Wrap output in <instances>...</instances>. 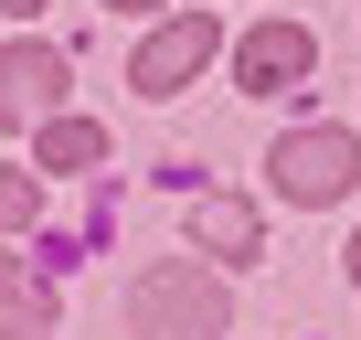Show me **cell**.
Returning <instances> with one entry per match:
<instances>
[{
  "mask_svg": "<svg viewBox=\"0 0 361 340\" xmlns=\"http://www.w3.org/2000/svg\"><path fill=\"white\" fill-rule=\"evenodd\" d=\"M106 11H159V0H106Z\"/></svg>",
  "mask_w": 361,
  "mask_h": 340,
  "instance_id": "obj_10",
  "label": "cell"
},
{
  "mask_svg": "<svg viewBox=\"0 0 361 340\" xmlns=\"http://www.w3.org/2000/svg\"><path fill=\"white\" fill-rule=\"evenodd\" d=\"M0 340H54V329H0Z\"/></svg>",
  "mask_w": 361,
  "mask_h": 340,
  "instance_id": "obj_11",
  "label": "cell"
},
{
  "mask_svg": "<svg viewBox=\"0 0 361 340\" xmlns=\"http://www.w3.org/2000/svg\"><path fill=\"white\" fill-rule=\"evenodd\" d=\"M64 107V54L54 43H0V128H43Z\"/></svg>",
  "mask_w": 361,
  "mask_h": 340,
  "instance_id": "obj_5",
  "label": "cell"
},
{
  "mask_svg": "<svg viewBox=\"0 0 361 340\" xmlns=\"http://www.w3.org/2000/svg\"><path fill=\"white\" fill-rule=\"evenodd\" d=\"M213 54H224V22H213V11H170V22H159V32L138 43L128 85H138V96H180V85H192V75H202Z\"/></svg>",
  "mask_w": 361,
  "mask_h": 340,
  "instance_id": "obj_3",
  "label": "cell"
},
{
  "mask_svg": "<svg viewBox=\"0 0 361 340\" xmlns=\"http://www.w3.org/2000/svg\"><path fill=\"white\" fill-rule=\"evenodd\" d=\"M0 329H54V287L11 255H0Z\"/></svg>",
  "mask_w": 361,
  "mask_h": 340,
  "instance_id": "obj_8",
  "label": "cell"
},
{
  "mask_svg": "<svg viewBox=\"0 0 361 340\" xmlns=\"http://www.w3.org/2000/svg\"><path fill=\"white\" fill-rule=\"evenodd\" d=\"M192 245H202V255H234V266H245V255L266 245V224H255L245 202H224V192H213V202H192Z\"/></svg>",
  "mask_w": 361,
  "mask_h": 340,
  "instance_id": "obj_6",
  "label": "cell"
},
{
  "mask_svg": "<svg viewBox=\"0 0 361 340\" xmlns=\"http://www.w3.org/2000/svg\"><path fill=\"white\" fill-rule=\"evenodd\" d=\"M32 213H43V192H32V181H22V170H0V234H22V224H32Z\"/></svg>",
  "mask_w": 361,
  "mask_h": 340,
  "instance_id": "obj_9",
  "label": "cell"
},
{
  "mask_svg": "<svg viewBox=\"0 0 361 340\" xmlns=\"http://www.w3.org/2000/svg\"><path fill=\"white\" fill-rule=\"evenodd\" d=\"M361 181V138L350 128H287L276 138V192L287 202H340Z\"/></svg>",
  "mask_w": 361,
  "mask_h": 340,
  "instance_id": "obj_2",
  "label": "cell"
},
{
  "mask_svg": "<svg viewBox=\"0 0 361 340\" xmlns=\"http://www.w3.org/2000/svg\"><path fill=\"white\" fill-rule=\"evenodd\" d=\"M350 287H361V245H350Z\"/></svg>",
  "mask_w": 361,
  "mask_h": 340,
  "instance_id": "obj_12",
  "label": "cell"
},
{
  "mask_svg": "<svg viewBox=\"0 0 361 340\" xmlns=\"http://www.w3.org/2000/svg\"><path fill=\"white\" fill-rule=\"evenodd\" d=\"M224 319H234V298H224L213 266H149L128 287V329L138 340H224Z\"/></svg>",
  "mask_w": 361,
  "mask_h": 340,
  "instance_id": "obj_1",
  "label": "cell"
},
{
  "mask_svg": "<svg viewBox=\"0 0 361 340\" xmlns=\"http://www.w3.org/2000/svg\"><path fill=\"white\" fill-rule=\"evenodd\" d=\"M319 75V32H298V22H255L245 43H234V85L245 96H287V85H308Z\"/></svg>",
  "mask_w": 361,
  "mask_h": 340,
  "instance_id": "obj_4",
  "label": "cell"
},
{
  "mask_svg": "<svg viewBox=\"0 0 361 340\" xmlns=\"http://www.w3.org/2000/svg\"><path fill=\"white\" fill-rule=\"evenodd\" d=\"M0 11H32V0H0Z\"/></svg>",
  "mask_w": 361,
  "mask_h": 340,
  "instance_id": "obj_13",
  "label": "cell"
},
{
  "mask_svg": "<svg viewBox=\"0 0 361 340\" xmlns=\"http://www.w3.org/2000/svg\"><path fill=\"white\" fill-rule=\"evenodd\" d=\"M32 149H43V170H96V159H106V128H96V117H64V107H54Z\"/></svg>",
  "mask_w": 361,
  "mask_h": 340,
  "instance_id": "obj_7",
  "label": "cell"
}]
</instances>
